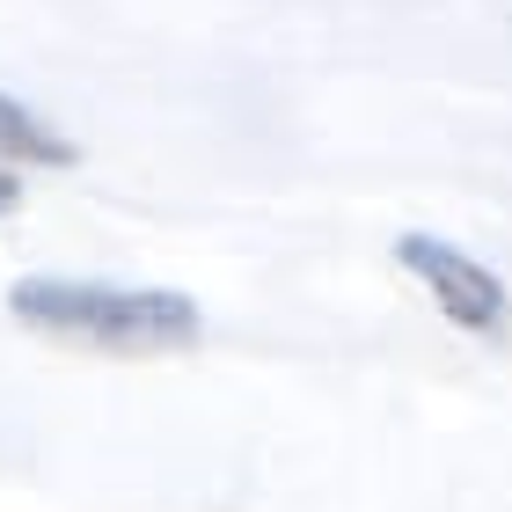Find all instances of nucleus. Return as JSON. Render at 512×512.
<instances>
[{
	"mask_svg": "<svg viewBox=\"0 0 512 512\" xmlns=\"http://www.w3.org/2000/svg\"><path fill=\"white\" fill-rule=\"evenodd\" d=\"M8 161H22V169H74L81 147L44 118V110L0 96V169H8Z\"/></svg>",
	"mask_w": 512,
	"mask_h": 512,
	"instance_id": "7ed1b4c3",
	"label": "nucleus"
},
{
	"mask_svg": "<svg viewBox=\"0 0 512 512\" xmlns=\"http://www.w3.org/2000/svg\"><path fill=\"white\" fill-rule=\"evenodd\" d=\"M395 271L417 278V286L432 293V308L447 315L454 330H469V337H498L505 315H512L505 278L483 264V256H469L461 242H447V235H395Z\"/></svg>",
	"mask_w": 512,
	"mask_h": 512,
	"instance_id": "f03ea898",
	"label": "nucleus"
},
{
	"mask_svg": "<svg viewBox=\"0 0 512 512\" xmlns=\"http://www.w3.org/2000/svg\"><path fill=\"white\" fill-rule=\"evenodd\" d=\"M15 205H22V176H15V169H0V220H8Z\"/></svg>",
	"mask_w": 512,
	"mask_h": 512,
	"instance_id": "20e7f679",
	"label": "nucleus"
},
{
	"mask_svg": "<svg viewBox=\"0 0 512 512\" xmlns=\"http://www.w3.org/2000/svg\"><path fill=\"white\" fill-rule=\"evenodd\" d=\"M8 315L37 337L81 344L110 359H169L205 337V315L176 286H118V278H15Z\"/></svg>",
	"mask_w": 512,
	"mask_h": 512,
	"instance_id": "f257e3e1",
	"label": "nucleus"
}]
</instances>
